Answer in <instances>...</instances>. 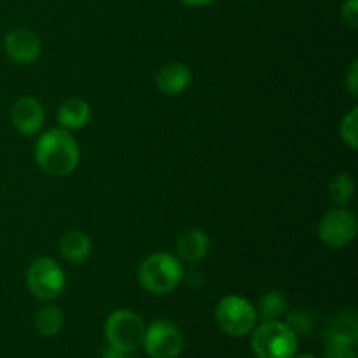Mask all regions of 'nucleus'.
Returning <instances> with one entry per match:
<instances>
[{
	"label": "nucleus",
	"mask_w": 358,
	"mask_h": 358,
	"mask_svg": "<svg viewBox=\"0 0 358 358\" xmlns=\"http://www.w3.org/2000/svg\"><path fill=\"white\" fill-rule=\"evenodd\" d=\"M345 84H346V90L350 91V94H352L353 98L358 96V62H352V65H350L348 72H346L345 76Z\"/></svg>",
	"instance_id": "5701e85b"
},
{
	"label": "nucleus",
	"mask_w": 358,
	"mask_h": 358,
	"mask_svg": "<svg viewBox=\"0 0 358 358\" xmlns=\"http://www.w3.org/2000/svg\"><path fill=\"white\" fill-rule=\"evenodd\" d=\"M299 338L280 320H268L252 331V350L257 358H292L297 355Z\"/></svg>",
	"instance_id": "7ed1b4c3"
},
{
	"label": "nucleus",
	"mask_w": 358,
	"mask_h": 358,
	"mask_svg": "<svg viewBox=\"0 0 358 358\" xmlns=\"http://www.w3.org/2000/svg\"><path fill=\"white\" fill-rule=\"evenodd\" d=\"M3 49L13 62L28 65L41 56V38L30 28H14L6 35Z\"/></svg>",
	"instance_id": "1a4fd4ad"
},
{
	"label": "nucleus",
	"mask_w": 358,
	"mask_h": 358,
	"mask_svg": "<svg viewBox=\"0 0 358 358\" xmlns=\"http://www.w3.org/2000/svg\"><path fill=\"white\" fill-rule=\"evenodd\" d=\"M355 196V180L350 173H338L329 184V198L338 206H346Z\"/></svg>",
	"instance_id": "a211bd4d"
},
{
	"label": "nucleus",
	"mask_w": 358,
	"mask_h": 358,
	"mask_svg": "<svg viewBox=\"0 0 358 358\" xmlns=\"http://www.w3.org/2000/svg\"><path fill=\"white\" fill-rule=\"evenodd\" d=\"M287 325L292 329L294 334L299 338V336H308L315 329V317L306 310H294L290 311L289 317H287Z\"/></svg>",
	"instance_id": "6ab92c4d"
},
{
	"label": "nucleus",
	"mask_w": 358,
	"mask_h": 358,
	"mask_svg": "<svg viewBox=\"0 0 358 358\" xmlns=\"http://www.w3.org/2000/svg\"><path fill=\"white\" fill-rule=\"evenodd\" d=\"M339 135L341 140L350 147V149L355 150L358 147V108L353 107L348 114L343 117L341 128H339Z\"/></svg>",
	"instance_id": "aec40b11"
},
{
	"label": "nucleus",
	"mask_w": 358,
	"mask_h": 358,
	"mask_svg": "<svg viewBox=\"0 0 358 358\" xmlns=\"http://www.w3.org/2000/svg\"><path fill=\"white\" fill-rule=\"evenodd\" d=\"M210 238L201 229H189L177 240V254L185 262H199L208 255Z\"/></svg>",
	"instance_id": "ddd939ff"
},
{
	"label": "nucleus",
	"mask_w": 358,
	"mask_h": 358,
	"mask_svg": "<svg viewBox=\"0 0 358 358\" xmlns=\"http://www.w3.org/2000/svg\"><path fill=\"white\" fill-rule=\"evenodd\" d=\"M27 283L31 296L41 301H51L62 296L66 280L62 266L55 259L38 257L28 268Z\"/></svg>",
	"instance_id": "423d86ee"
},
{
	"label": "nucleus",
	"mask_w": 358,
	"mask_h": 358,
	"mask_svg": "<svg viewBox=\"0 0 358 358\" xmlns=\"http://www.w3.org/2000/svg\"><path fill=\"white\" fill-rule=\"evenodd\" d=\"M63 324H65V315L58 306H52V304L42 306L35 317V327H37L38 334L44 338H52L58 334Z\"/></svg>",
	"instance_id": "dca6fc26"
},
{
	"label": "nucleus",
	"mask_w": 358,
	"mask_h": 358,
	"mask_svg": "<svg viewBox=\"0 0 358 358\" xmlns=\"http://www.w3.org/2000/svg\"><path fill=\"white\" fill-rule=\"evenodd\" d=\"M145 327V322L138 313L131 310H117L105 320V339L110 348L131 353L142 346Z\"/></svg>",
	"instance_id": "39448f33"
},
{
	"label": "nucleus",
	"mask_w": 358,
	"mask_h": 358,
	"mask_svg": "<svg viewBox=\"0 0 358 358\" xmlns=\"http://www.w3.org/2000/svg\"><path fill=\"white\" fill-rule=\"evenodd\" d=\"M184 278L182 262L166 252H156L140 264L138 282L149 294L168 296L175 292Z\"/></svg>",
	"instance_id": "f03ea898"
},
{
	"label": "nucleus",
	"mask_w": 358,
	"mask_h": 358,
	"mask_svg": "<svg viewBox=\"0 0 358 358\" xmlns=\"http://www.w3.org/2000/svg\"><path fill=\"white\" fill-rule=\"evenodd\" d=\"M58 122L65 129H80L90 122L91 107L86 100L80 98H70L58 108Z\"/></svg>",
	"instance_id": "4468645a"
},
{
	"label": "nucleus",
	"mask_w": 358,
	"mask_h": 358,
	"mask_svg": "<svg viewBox=\"0 0 358 358\" xmlns=\"http://www.w3.org/2000/svg\"><path fill=\"white\" fill-rule=\"evenodd\" d=\"M341 17L348 27H358V0H346L341 7Z\"/></svg>",
	"instance_id": "4be33fe9"
},
{
	"label": "nucleus",
	"mask_w": 358,
	"mask_h": 358,
	"mask_svg": "<svg viewBox=\"0 0 358 358\" xmlns=\"http://www.w3.org/2000/svg\"><path fill=\"white\" fill-rule=\"evenodd\" d=\"M255 310H257V317L262 318V322L280 320L287 313V299L278 290H269L264 296H261Z\"/></svg>",
	"instance_id": "f3484780"
},
{
	"label": "nucleus",
	"mask_w": 358,
	"mask_h": 358,
	"mask_svg": "<svg viewBox=\"0 0 358 358\" xmlns=\"http://www.w3.org/2000/svg\"><path fill=\"white\" fill-rule=\"evenodd\" d=\"M325 341L327 343H341V345L357 346L358 343V322L353 310L339 311L336 317L329 320L325 327Z\"/></svg>",
	"instance_id": "f8f14e48"
},
{
	"label": "nucleus",
	"mask_w": 358,
	"mask_h": 358,
	"mask_svg": "<svg viewBox=\"0 0 358 358\" xmlns=\"http://www.w3.org/2000/svg\"><path fill=\"white\" fill-rule=\"evenodd\" d=\"M126 358H131V357H126Z\"/></svg>",
	"instance_id": "bb28decb"
},
{
	"label": "nucleus",
	"mask_w": 358,
	"mask_h": 358,
	"mask_svg": "<svg viewBox=\"0 0 358 358\" xmlns=\"http://www.w3.org/2000/svg\"><path fill=\"white\" fill-rule=\"evenodd\" d=\"M192 83V72L180 62H171L161 66L156 76V86L166 96L182 94Z\"/></svg>",
	"instance_id": "9b49d317"
},
{
	"label": "nucleus",
	"mask_w": 358,
	"mask_h": 358,
	"mask_svg": "<svg viewBox=\"0 0 358 358\" xmlns=\"http://www.w3.org/2000/svg\"><path fill=\"white\" fill-rule=\"evenodd\" d=\"M142 346L150 358H178L184 350V334L170 320H154L145 327Z\"/></svg>",
	"instance_id": "0eeeda50"
},
{
	"label": "nucleus",
	"mask_w": 358,
	"mask_h": 358,
	"mask_svg": "<svg viewBox=\"0 0 358 358\" xmlns=\"http://www.w3.org/2000/svg\"><path fill=\"white\" fill-rule=\"evenodd\" d=\"M80 159L79 143L69 129L52 128L45 131L35 145V161L45 173L65 177L77 168Z\"/></svg>",
	"instance_id": "f257e3e1"
},
{
	"label": "nucleus",
	"mask_w": 358,
	"mask_h": 358,
	"mask_svg": "<svg viewBox=\"0 0 358 358\" xmlns=\"http://www.w3.org/2000/svg\"><path fill=\"white\" fill-rule=\"evenodd\" d=\"M292 358H318V357L310 355V353H303V355H296V357H292Z\"/></svg>",
	"instance_id": "a878e982"
},
{
	"label": "nucleus",
	"mask_w": 358,
	"mask_h": 358,
	"mask_svg": "<svg viewBox=\"0 0 358 358\" xmlns=\"http://www.w3.org/2000/svg\"><path fill=\"white\" fill-rule=\"evenodd\" d=\"M45 119L44 107L31 96L17 98L10 108V122L17 133L24 136L35 135L42 128Z\"/></svg>",
	"instance_id": "9d476101"
},
{
	"label": "nucleus",
	"mask_w": 358,
	"mask_h": 358,
	"mask_svg": "<svg viewBox=\"0 0 358 358\" xmlns=\"http://www.w3.org/2000/svg\"><path fill=\"white\" fill-rule=\"evenodd\" d=\"M59 252L63 259L72 264L84 262L91 254V240L83 231H69L59 241Z\"/></svg>",
	"instance_id": "2eb2a0df"
},
{
	"label": "nucleus",
	"mask_w": 358,
	"mask_h": 358,
	"mask_svg": "<svg viewBox=\"0 0 358 358\" xmlns=\"http://www.w3.org/2000/svg\"><path fill=\"white\" fill-rule=\"evenodd\" d=\"M184 2L185 6H191V7H201V6H208V3L215 2V0H180Z\"/></svg>",
	"instance_id": "393cba45"
},
{
	"label": "nucleus",
	"mask_w": 358,
	"mask_h": 358,
	"mask_svg": "<svg viewBox=\"0 0 358 358\" xmlns=\"http://www.w3.org/2000/svg\"><path fill=\"white\" fill-rule=\"evenodd\" d=\"M215 322L224 334L231 338H247L257 325V310L241 296H226L217 303Z\"/></svg>",
	"instance_id": "20e7f679"
},
{
	"label": "nucleus",
	"mask_w": 358,
	"mask_h": 358,
	"mask_svg": "<svg viewBox=\"0 0 358 358\" xmlns=\"http://www.w3.org/2000/svg\"><path fill=\"white\" fill-rule=\"evenodd\" d=\"M318 236L329 248H343L357 236V217L345 206L331 208L318 224Z\"/></svg>",
	"instance_id": "6e6552de"
},
{
	"label": "nucleus",
	"mask_w": 358,
	"mask_h": 358,
	"mask_svg": "<svg viewBox=\"0 0 358 358\" xmlns=\"http://www.w3.org/2000/svg\"><path fill=\"white\" fill-rule=\"evenodd\" d=\"M128 357V353H122L119 352V350H114V348H105L103 352H101V357L100 358H126Z\"/></svg>",
	"instance_id": "b1692460"
},
{
	"label": "nucleus",
	"mask_w": 358,
	"mask_h": 358,
	"mask_svg": "<svg viewBox=\"0 0 358 358\" xmlns=\"http://www.w3.org/2000/svg\"><path fill=\"white\" fill-rule=\"evenodd\" d=\"M324 358H357L355 346L341 345V343H327Z\"/></svg>",
	"instance_id": "412c9836"
}]
</instances>
